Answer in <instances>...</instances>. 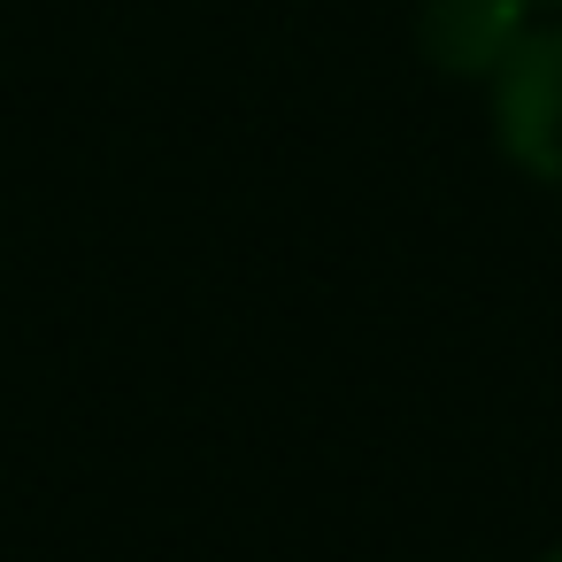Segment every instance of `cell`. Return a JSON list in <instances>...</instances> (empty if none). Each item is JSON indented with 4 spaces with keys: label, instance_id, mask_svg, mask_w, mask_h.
<instances>
[{
    "label": "cell",
    "instance_id": "1",
    "mask_svg": "<svg viewBox=\"0 0 562 562\" xmlns=\"http://www.w3.org/2000/svg\"><path fill=\"white\" fill-rule=\"evenodd\" d=\"M493 93V139L501 155L539 178V186H562V24H531L508 63L485 78Z\"/></svg>",
    "mask_w": 562,
    "mask_h": 562
},
{
    "label": "cell",
    "instance_id": "2",
    "mask_svg": "<svg viewBox=\"0 0 562 562\" xmlns=\"http://www.w3.org/2000/svg\"><path fill=\"white\" fill-rule=\"evenodd\" d=\"M531 32V0H424L416 47L447 78H493L508 47Z\"/></svg>",
    "mask_w": 562,
    "mask_h": 562
},
{
    "label": "cell",
    "instance_id": "3",
    "mask_svg": "<svg viewBox=\"0 0 562 562\" xmlns=\"http://www.w3.org/2000/svg\"><path fill=\"white\" fill-rule=\"evenodd\" d=\"M539 562H562V547H554V554H539Z\"/></svg>",
    "mask_w": 562,
    "mask_h": 562
}]
</instances>
